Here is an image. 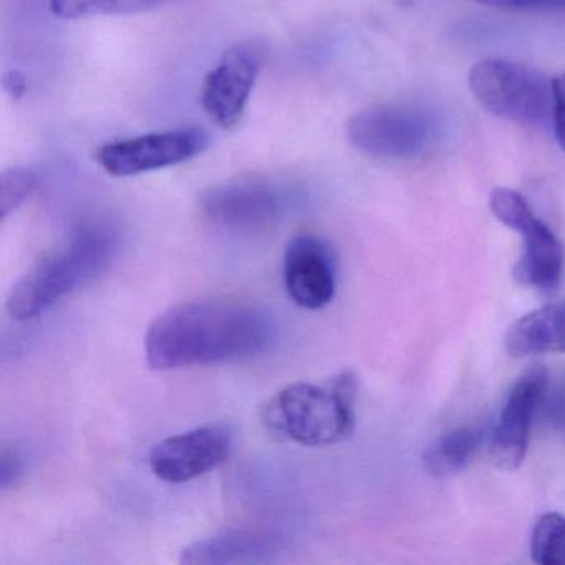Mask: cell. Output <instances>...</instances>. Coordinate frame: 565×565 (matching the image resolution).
Returning a JSON list of instances; mask_svg holds the SVG:
<instances>
[{"mask_svg": "<svg viewBox=\"0 0 565 565\" xmlns=\"http://www.w3.org/2000/svg\"><path fill=\"white\" fill-rule=\"evenodd\" d=\"M181 0H51V12L58 19L98 18V15H131L157 11Z\"/></svg>", "mask_w": 565, "mask_h": 565, "instance_id": "2e32d148", "label": "cell"}, {"mask_svg": "<svg viewBox=\"0 0 565 565\" xmlns=\"http://www.w3.org/2000/svg\"><path fill=\"white\" fill-rule=\"evenodd\" d=\"M279 535L260 529H234L200 539L181 552L184 565H259L279 558Z\"/></svg>", "mask_w": 565, "mask_h": 565, "instance_id": "4fadbf2b", "label": "cell"}, {"mask_svg": "<svg viewBox=\"0 0 565 565\" xmlns=\"http://www.w3.org/2000/svg\"><path fill=\"white\" fill-rule=\"evenodd\" d=\"M38 186V173L31 168H9L0 174V220L2 223L35 193Z\"/></svg>", "mask_w": 565, "mask_h": 565, "instance_id": "ac0fdd59", "label": "cell"}, {"mask_svg": "<svg viewBox=\"0 0 565 565\" xmlns=\"http://www.w3.org/2000/svg\"><path fill=\"white\" fill-rule=\"evenodd\" d=\"M505 350L515 359L565 353V299L539 307L512 323Z\"/></svg>", "mask_w": 565, "mask_h": 565, "instance_id": "5bb4252c", "label": "cell"}, {"mask_svg": "<svg viewBox=\"0 0 565 565\" xmlns=\"http://www.w3.org/2000/svg\"><path fill=\"white\" fill-rule=\"evenodd\" d=\"M233 445V429L224 423L198 426L157 443L148 465L161 481L183 484L220 468L230 458Z\"/></svg>", "mask_w": 565, "mask_h": 565, "instance_id": "30bf717a", "label": "cell"}, {"mask_svg": "<svg viewBox=\"0 0 565 565\" xmlns=\"http://www.w3.org/2000/svg\"><path fill=\"white\" fill-rule=\"evenodd\" d=\"M118 237L105 224L78 227L65 246L42 257L12 287L9 316L19 322L38 319L58 300L104 273L117 254Z\"/></svg>", "mask_w": 565, "mask_h": 565, "instance_id": "3957f363", "label": "cell"}, {"mask_svg": "<svg viewBox=\"0 0 565 565\" xmlns=\"http://www.w3.org/2000/svg\"><path fill=\"white\" fill-rule=\"evenodd\" d=\"M4 87L9 94L18 95V97H21V95L24 94V78L18 74H8L4 77Z\"/></svg>", "mask_w": 565, "mask_h": 565, "instance_id": "7402d4cb", "label": "cell"}, {"mask_svg": "<svg viewBox=\"0 0 565 565\" xmlns=\"http://www.w3.org/2000/svg\"><path fill=\"white\" fill-rule=\"evenodd\" d=\"M552 128L565 151V74L552 78Z\"/></svg>", "mask_w": 565, "mask_h": 565, "instance_id": "d6986e66", "label": "cell"}, {"mask_svg": "<svg viewBox=\"0 0 565 565\" xmlns=\"http://www.w3.org/2000/svg\"><path fill=\"white\" fill-rule=\"evenodd\" d=\"M532 562L539 565H565V518L547 512L535 522L531 534Z\"/></svg>", "mask_w": 565, "mask_h": 565, "instance_id": "e0dca14e", "label": "cell"}, {"mask_svg": "<svg viewBox=\"0 0 565 565\" xmlns=\"http://www.w3.org/2000/svg\"><path fill=\"white\" fill-rule=\"evenodd\" d=\"M495 8L514 9V11H552L565 8V0H476Z\"/></svg>", "mask_w": 565, "mask_h": 565, "instance_id": "44dd1931", "label": "cell"}, {"mask_svg": "<svg viewBox=\"0 0 565 565\" xmlns=\"http://www.w3.org/2000/svg\"><path fill=\"white\" fill-rule=\"evenodd\" d=\"M282 277L287 296L302 309H323L335 297L337 267L332 250L313 234H299L287 243Z\"/></svg>", "mask_w": 565, "mask_h": 565, "instance_id": "7c38bea8", "label": "cell"}, {"mask_svg": "<svg viewBox=\"0 0 565 565\" xmlns=\"http://www.w3.org/2000/svg\"><path fill=\"white\" fill-rule=\"evenodd\" d=\"M355 373L340 372L322 383L284 386L264 406L263 422L270 435L309 448L345 441L355 429Z\"/></svg>", "mask_w": 565, "mask_h": 565, "instance_id": "7a4b0ae2", "label": "cell"}, {"mask_svg": "<svg viewBox=\"0 0 565 565\" xmlns=\"http://www.w3.org/2000/svg\"><path fill=\"white\" fill-rule=\"evenodd\" d=\"M469 90L494 117L542 127L552 121V81L525 65L486 58L469 72Z\"/></svg>", "mask_w": 565, "mask_h": 565, "instance_id": "277c9868", "label": "cell"}, {"mask_svg": "<svg viewBox=\"0 0 565 565\" xmlns=\"http://www.w3.org/2000/svg\"><path fill=\"white\" fill-rule=\"evenodd\" d=\"M210 141L203 128H174L111 141L98 148L95 160L110 177H138L194 160L207 150Z\"/></svg>", "mask_w": 565, "mask_h": 565, "instance_id": "52a82bcc", "label": "cell"}, {"mask_svg": "<svg viewBox=\"0 0 565 565\" xmlns=\"http://www.w3.org/2000/svg\"><path fill=\"white\" fill-rule=\"evenodd\" d=\"M547 385V370L534 366L522 373L509 390L489 446L492 462L499 469L514 471L524 462L532 422Z\"/></svg>", "mask_w": 565, "mask_h": 565, "instance_id": "8fae6325", "label": "cell"}, {"mask_svg": "<svg viewBox=\"0 0 565 565\" xmlns=\"http://www.w3.org/2000/svg\"><path fill=\"white\" fill-rule=\"evenodd\" d=\"M22 475H24V465H22L18 451L9 448L2 449V455H0V489L8 491L9 488L18 484Z\"/></svg>", "mask_w": 565, "mask_h": 565, "instance_id": "ffe728a7", "label": "cell"}, {"mask_svg": "<svg viewBox=\"0 0 565 565\" xmlns=\"http://www.w3.org/2000/svg\"><path fill=\"white\" fill-rule=\"evenodd\" d=\"M489 207L499 223L519 233L524 241L514 266L515 280L542 294L555 292L564 277L565 247L554 231L539 220L527 200L511 188H494Z\"/></svg>", "mask_w": 565, "mask_h": 565, "instance_id": "5b68a950", "label": "cell"}, {"mask_svg": "<svg viewBox=\"0 0 565 565\" xmlns=\"http://www.w3.org/2000/svg\"><path fill=\"white\" fill-rule=\"evenodd\" d=\"M438 125L429 111L409 105L366 108L347 121V138L360 153L379 160H413L429 150Z\"/></svg>", "mask_w": 565, "mask_h": 565, "instance_id": "8992f818", "label": "cell"}, {"mask_svg": "<svg viewBox=\"0 0 565 565\" xmlns=\"http://www.w3.org/2000/svg\"><path fill=\"white\" fill-rule=\"evenodd\" d=\"M204 220L224 230L263 231L282 220L289 191L266 180H239L207 188L198 200Z\"/></svg>", "mask_w": 565, "mask_h": 565, "instance_id": "ba28073f", "label": "cell"}, {"mask_svg": "<svg viewBox=\"0 0 565 565\" xmlns=\"http://www.w3.org/2000/svg\"><path fill=\"white\" fill-rule=\"evenodd\" d=\"M276 322L264 309L233 300H191L170 307L148 327L151 369L178 370L256 359L273 347Z\"/></svg>", "mask_w": 565, "mask_h": 565, "instance_id": "6da1fadb", "label": "cell"}, {"mask_svg": "<svg viewBox=\"0 0 565 565\" xmlns=\"http://www.w3.org/2000/svg\"><path fill=\"white\" fill-rule=\"evenodd\" d=\"M482 431L476 426H461L439 436L423 456L425 471L433 478H448L462 471L481 448Z\"/></svg>", "mask_w": 565, "mask_h": 565, "instance_id": "9a60e30c", "label": "cell"}, {"mask_svg": "<svg viewBox=\"0 0 565 565\" xmlns=\"http://www.w3.org/2000/svg\"><path fill=\"white\" fill-rule=\"evenodd\" d=\"M264 58L266 49L259 42H237L207 72L201 87V107L214 125L233 130L243 121Z\"/></svg>", "mask_w": 565, "mask_h": 565, "instance_id": "9c48e42d", "label": "cell"}]
</instances>
